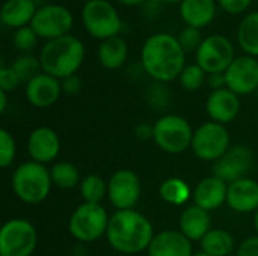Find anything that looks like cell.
<instances>
[{"instance_id": "6da1fadb", "label": "cell", "mask_w": 258, "mask_h": 256, "mask_svg": "<svg viewBox=\"0 0 258 256\" xmlns=\"http://www.w3.org/2000/svg\"><path fill=\"white\" fill-rule=\"evenodd\" d=\"M144 71L157 83H168L180 77L186 66V51L177 36L157 32L148 36L141 50Z\"/></svg>"}, {"instance_id": "7a4b0ae2", "label": "cell", "mask_w": 258, "mask_h": 256, "mask_svg": "<svg viewBox=\"0 0 258 256\" xmlns=\"http://www.w3.org/2000/svg\"><path fill=\"white\" fill-rule=\"evenodd\" d=\"M109 244L119 253L136 255L148 250L154 229L151 222L136 210H119L110 216L107 232Z\"/></svg>"}, {"instance_id": "3957f363", "label": "cell", "mask_w": 258, "mask_h": 256, "mask_svg": "<svg viewBox=\"0 0 258 256\" xmlns=\"http://www.w3.org/2000/svg\"><path fill=\"white\" fill-rule=\"evenodd\" d=\"M85 44L74 35H65L47 41L39 51L42 72L59 80L77 74L85 60Z\"/></svg>"}, {"instance_id": "277c9868", "label": "cell", "mask_w": 258, "mask_h": 256, "mask_svg": "<svg viewBox=\"0 0 258 256\" xmlns=\"http://www.w3.org/2000/svg\"><path fill=\"white\" fill-rule=\"evenodd\" d=\"M53 181L45 164L33 160L20 164L12 175V190L26 204H39L47 199Z\"/></svg>"}, {"instance_id": "5b68a950", "label": "cell", "mask_w": 258, "mask_h": 256, "mask_svg": "<svg viewBox=\"0 0 258 256\" xmlns=\"http://www.w3.org/2000/svg\"><path fill=\"white\" fill-rule=\"evenodd\" d=\"M80 20L85 30L100 41L118 36L122 27L121 17L109 0H91L83 3Z\"/></svg>"}, {"instance_id": "8992f818", "label": "cell", "mask_w": 258, "mask_h": 256, "mask_svg": "<svg viewBox=\"0 0 258 256\" xmlns=\"http://www.w3.org/2000/svg\"><path fill=\"white\" fill-rule=\"evenodd\" d=\"M194 133L190 124L178 115H165L153 125V140L169 154H180L190 148Z\"/></svg>"}, {"instance_id": "52a82bcc", "label": "cell", "mask_w": 258, "mask_h": 256, "mask_svg": "<svg viewBox=\"0 0 258 256\" xmlns=\"http://www.w3.org/2000/svg\"><path fill=\"white\" fill-rule=\"evenodd\" d=\"M110 217L100 204L83 202L76 208L68 222L70 234L83 243H92L107 232Z\"/></svg>"}, {"instance_id": "ba28073f", "label": "cell", "mask_w": 258, "mask_h": 256, "mask_svg": "<svg viewBox=\"0 0 258 256\" xmlns=\"http://www.w3.org/2000/svg\"><path fill=\"white\" fill-rule=\"evenodd\" d=\"M38 244L35 226L24 219L8 220L0 231V256H30Z\"/></svg>"}, {"instance_id": "9c48e42d", "label": "cell", "mask_w": 258, "mask_h": 256, "mask_svg": "<svg viewBox=\"0 0 258 256\" xmlns=\"http://www.w3.org/2000/svg\"><path fill=\"white\" fill-rule=\"evenodd\" d=\"M236 50L233 42L219 33L204 38L198 51L195 53V63H198L209 74L225 72L236 59Z\"/></svg>"}, {"instance_id": "30bf717a", "label": "cell", "mask_w": 258, "mask_h": 256, "mask_svg": "<svg viewBox=\"0 0 258 256\" xmlns=\"http://www.w3.org/2000/svg\"><path fill=\"white\" fill-rule=\"evenodd\" d=\"M74 26L73 12L59 3H47L38 8L30 27L42 39H56L70 35Z\"/></svg>"}, {"instance_id": "8fae6325", "label": "cell", "mask_w": 258, "mask_h": 256, "mask_svg": "<svg viewBox=\"0 0 258 256\" xmlns=\"http://www.w3.org/2000/svg\"><path fill=\"white\" fill-rule=\"evenodd\" d=\"M190 148L200 160L215 163L230 149V133L222 124L206 122L195 130Z\"/></svg>"}, {"instance_id": "7c38bea8", "label": "cell", "mask_w": 258, "mask_h": 256, "mask_svg": "<svg viewBox=\"0 0 258 256\" xmlns=\"http://www.w3.org/2000/svg\"><path fill=\"white\" fill-rule=\"evenodd\" d=\"M141 180L130 169L116 170L107 183V196L112 207L119 210H133L141 198Z\"/></svg>"}, {"instance_id": "4fadbf2b", "label": "cell", "mask_w": 258, "mask_h": 256, "mask_svg": "<svg viewBox=\"0 0 258 256\" xmlns=\"http://www.w3.org/2000/svg\"><path fill=\"white\" fill-rule=\"evenodd\" d=\"M254 163V154L248 146H231L218 161L213 164V177L231 184L237 180L246 178Z\"/></svg>"}, {"instance_id": "5bb4252c", "label": "cell", "mask_w": 258, "mask_h": 256, "mask_svg": "<svg viewBox=\"0 0 258 256\" xmlns=\"http://www.w3.org/2000/svg\"><path fill=\"white\" fill-rule=\"evenodd\" d=\"M225 83L230 91L240 95H249L258 89V59L243 54L237 56L228 66Z\"/></svg>"}, {"instance_id": "9a60e30c", "label": "cell", "mask_w": 258, "mask_h": 256, "mask_svg": "<svg viewBox=\"0 0 258 256\" xmlns=\"http://www.w3.org/2000/svg\"><path fill=\"white\" fill-rule=\"evenodd\" d=\"M27 151L33 161L41 164L51 163L60 152V139L53 128L38 127L29 134Z\"/></svg>"}, {"instance_id": "2e32d148", "label": "cell", "mask_w": 258, "mask_h": 256, "mask_svg": "<svg viewBox=\"0 0 258 256\" xmlns=\"http://www.w3.org/2000/svg\"><path fill=\"white\" fill-rule=\"evenodd\" d=\"M240 97L230 91L228 88H222L213 91L206 103V110L213 122L218 124H230L233 122L240 112Z\"/></svg>"}, {"instance_id": "e0dca14e", "label": "cell", "mask_w": 258, "mask_h": 256, "mask_svg": "<svg viewBox=\"0 0 258 256\" xmlns=\"http://www.w3.org/2000/svg\"><path fill=\"white\" fill-rule=\"evenodd\" d=\"M60 80L45 72L38 74L26 84V98L33 107L38 109H47L53 106L60 98Z\"/></svg>"}, {"instance_id": "ac0fdd59", "label": "cell", "mask_w": 258, "mask_h": 256, "mask_svg": "<svg viewBox=\"0 0 258 256\" xmlns=\"http://www.w3.org/2000/svg\"><path fill=\"white\" fill-rule=\"evenodd\" d=\"M227 204L236 213H255L258 210V183L242 178L228 184Z\"/></svg>"}, {"instance_id": "d6986e66", "label": "cell", "mask_w": 258, "mask_h": 256, "mask_svg": "<svg viewBox=\"0 0 258 256\" xmlns=\"http://www.w3.org/2000/svg\"><path fill=\"white\" fill-rule=\"evenodd\" d=\"M227 193H228V184L216 177H209L201 180L194 193V204L201 207L206 211H213L222 207L224 202H227Z\"/></svg>"}, {"instance_id": "ffe728a7", "label": "cell", "mask_w": 258, "mask_h": 256, "mask_svg": "<svg viewBox=\"0 0 258 256\" xmlns=\"http://www.w3.org/2000/svg\"><path fill=\"white\" fill-rule=\"evenodd\" d=\"M150 256H194L192 241L180 231H162L154 235L150 247Z\"/></svg>"}, {"instance_id": "44dd1931", "label": "cell", "mask_w": 258, "mask_h": 256, "mask_svg": "<svg viewBox=\"0 0 258 256\" xmlns=\"http://www.w3.org/2000/svg\"><path fill=\"white\" fill-rule=\"evenodd\" d=\"M218 0H183L180 3V17L186 26L203 29L216 17Z\"/></svg>"}, {"instance_id": "7402d4cb", "label": "cell", "mask_w": 258, "mask_h": 256, "mask_svg": "<svg viewBox=\"0 0 258 256\" xmlns=\"http://www.w3.org/2000/svg\"><path fill=\"white\" fill-rule=\"evenodd\" d=\"M210 213L198 205H192L183 210L180 216V232L190 241H201L204 235L212 229Z\"/></svg>"}, {"instance_id": "603a6c76", "label": "cell", "mask_w": 258, "mask_h": 256, "mask_svg": "<svg viewBox=\"0 0 258 256\" xmlns=\"http://www.w3.org/2000/svg\"><path fill=\"white\" fill-rule=\"evenodd\" d=\"M38 8L30 0H6L2 6V23L11 29H21L30 26Z\"/></svg>"}, {"instance_id": "cb8c5ba5", "label": "cell", "mask_w": 258, "mask_h": 256, "mask_svg": "<svg viewBox=\"0 0 258 256\" xmlns=\"http://www.w3.org/2000/svg\"><path fill=\"white\" fill-rule=\"evenodd\" d=\"M127 56H128L127 42L119 35L101 41L97 50V57L100 65L110 71L119 69L127 62Z\"/></svg>"}, {"instance_id": "d4e9b609", "label": "cell", "mask_w": 258, "mask_h": 256, "mask_svg": "<svg viewBox=\"0 0 258 256\" xmlns=\"http://www.w3.org/2000/svg\"><path fill=\"white\" fill-rule=\"evenodd\" d=\"M236 38L245 54L258 57V11L249 12L240 20Z\"/></svg>"}, {"instance_id": "484cf974", "label": "cell", "mask_w": 258, "mask_h": 256, "mask_svg": "<svg viewBox=\"0 0 258 256\" xmlns=\"http://www.w3.org/2000/svg\"><path fill=\"white\" fill-rule=\"evenodd\" d=\"M200 244L203 252L212 256H228L236 247L234 237L225 229H210Z\"/></svg>"}, {"instance_id": "4316f807", "label": "cell", "mask_w": 258, "mask_h": 256, "mask_svg": "<svg viewBox=\"0 0 258 256\" xmlns=\"http://www.w3.org/2000/svg\"><path fill=\"white\" fill-rule=\"evenodd\" d=\"M159 193H160V198L165 202H168L169 205H174V207L184 205L192 196L187 183L183 181L181 178H168V180H165L160 184Z\"/></svg>"}, {"instance_id": "83f0119b", "label": "cell", "mask_w": 258, "mask_h": 256, "mask_svg": "<svg viewBox=\"0 0 258 256\" xmlns=\"http://www.w3.org/2000/svg\"><path fill=\"white\" fill-rule=\"evenodd\" d=\"M50 177H51L53 186L63 189V190L74 189L76 186H80L82 183L79 169L70 161H57L50 169Z\"/></svg>"}, {"instance_id": "f1b7e54d", "label": "cell", "mask_w": 258, "mask_h": 256, "mask_svg": "<svg viewBox=\"0 0 258 256\" xmlns=\"http://www.w3.org/2000/svg\"><path fill=\"white\" fill-rule=\"evenodd\" d=\"M80 195L83 202L100 204L107 195V183L98 175H88L80 183Z\"/></svg>"}, {"instance_id": "f546056e", "label": "cell", "mask_w": 258, "mask_h": 256, "mask_svg": "<svg viewBox=\"0 0 258 256\" xmlns=\"http://www.w3.org/2000/svg\"><path fill=\"white\" fill-rule=\"evenodd\" d=\"M12 71L18 75L21 83H29L32 78H35L38 74L42 72L39 57H35L32 54H23L18 56L12 63H11Z\"/></svg>"}, {"instance_id": "4dcf8cb0", "label": "cell", "mask_w": 258, "mask_h": 256, "mask_svg": "<svg viewBox=\"0 0 258 256\" xmlns=\"http://www.w3.org/2000/svg\"><path fill=\"white\" fill-rule=\"evenodd\" d=\"M181 86L186 89V91H198L207 80V72L198 65V63H190V65H186L184 69L181 71L180 77H178Z\"/></svg>"}, {"instance_id": "1f68e13d", "label": "cell", "mask_w": 258, "mask_h": 256, "mask_svg": "<svg viewBox=\"0 0 258 256\" xmlns=\"http://www.w3.org/2000/svg\"><path fill=\"white\" fill-rule=\"evenodd\" d=\"M177 39L180 42V45L183 47V50L187 53H197L200 45L203 44L204 38L201 35V29L197 27H190V26H184L180 33L177 35Z\"/></svg>"}, {"instance_id": "d6a6232c", "label": "cell", "mask_w": 258, "mask_h": 256, "mask_svg": "<svg viewBox=\"0 0 258 256\" xmlns=\"http://www.w3.org/2000/svg\"><path fill=\"white\" fill-rule=\"evenodd\" d=\"M38 35L35 33V30L30 27V26H26V27H21V29H17L14 32V45L17 50L23 51V53H27V51H32L35 47H36V42H38Z\"/></svg>"}, {"instance_id": "836d02e7", "label": "cell", "mask_w": 258, "mask_h": 256, "mask_svg": "<svg viewBox=\"0 0 258 256\" xmlns=\"http://www.w3.org/2000/svg\"><path fill=\"white\" fill-rule=\"evenodd\" d=\"M15 140L8 130H0V166L9 167L15 158Z\"/></svg>"}, {"instance_id": "e575fe53", "label": "cell", "mask_w": 258, "mask_h": 256, "mask_svg": "<svg viewBox=\"0 0 258 256\" xmlns=\"http://www.w3.org/2000/svg\"><path fill=\"white\" fill-rule=\"evenodd\" d=\"M18 84H21L18 75L12 71L11 66H2L0 69V91L5 92H11L15 91L18 88Z\"/></svg>"}, {"instance_id": "d590c367", "label": "cell", "mask_w": 258, "mask_h": 256, "mask_svg": "<svg viewBox=\"0 0 258 256\" xmlns=\"http://www.w3.org/2000/svg\"><path fill=\"white\" fill-rule=\"evenodd\" d=\"M254 0H218V5L222 11L231 15H239L243 14L245 11L249 9Z\"/></svg>"}, {"instance_id": "8d00e7d4", "label": "cell", "mask_w": 258, "mask_h": 256, "mask_svg": "<svg viewBox=\"0 0 258 256\" xmlns=\"http://www.w3.org/2000/svg\"><path fill=\"white\" fill-rule=\"evenodd\" d=\"M60 84H62V92H65L68 95H77L82 89V80L77 74L62 78Z\"/></svg>"}, {"instance_id": "74e56055", "label": "cell", "mask_w": 258, "mask_h": 256, "mask_svg": "<svg viewBox=\"0 0 258 256\" xmlns=\"http://www.w3.org/2000/svg\"><path fill=\"white\" fill-rule=\"evenodd\" d=\"M236 256H258V235L248 237L237 247Z\"/></svg>"}, {"instance_id": "f35d334b", "label": "cell", "mask_w": 258, "mask_h": 256, "mask_svg": "<svg viewBox=\"0 0 258 256\" xmlns=\"http://www.w3.org/2000/svg\"><path fill=\"white\" fill-rule=\"evenodd\" d=\"M207 83H209V86H210L213 91L227 88L225 74H224V72H219V74H209V75H207Z\"/></svg>"}, {"instance_id": "ab89813d", "label": "cell", "mask_w": 258, "mask_h": 256, "mask_svg": "<svg viewBox=\"0 0 258 256\" xmlns=\"http://www.w3.org/2000/svg\"><path fill=\"white\" fill-rule=\"evenodd\" d=\"M116 2L124 6H139V5L145 3L147 0H116Z\"/></svg>"}, {"instance_id": "60d3db41", "label": "cell", "mask_w": 258, "mask_h": 256, "mask_svg": "<svg viewBox=\"0 0 258 256\" xmlns=\"http://www.w3.org/2000/svg\"><path fill=\"white\" fill-rule=\"evenodd\" d=\"M8 92L5 91H0V112H5L6 110V103H8V97H6Z\"/></svg>"}, {"instance_id": "b9f144b4", "label": "cell", "mask_w": 258, "mask_h": 256, "mask_svg": "<svg viewBox=\"0 0 258 256\" xmlns=\"http://www.w3.org/2000/svg\"><path fill=\"white\" fill-rule=\"evenodd\" d=\"M254 226H255V231H257L258 234V210L255 211V214H254Z\"/></svg>"}, {"instance_id": "7bdbcfd3", "label": "cell", "mask_w": 258, "mask_h": 256, "mask_svg": "<svg viewBox=\"0 0 258 256\" xmlns=\"http://www.w3.org/2000/svg\"><path fill=\"white\" fill-rule=\"evenodd\" d=\"M162 2H165V3H172V5H174V3H181L183 0H162Z\"/></svg>"}, {"instance_id": "ee69618b", "label": "cell", "mask_w": 258, "mask_h": 256, "mask_svg": "<svg viewBox=\"0 0 258 256\" xmlns=\"http://www.w3.org/2000/svg\"><path fill=\"white\" fill-rule=\"evenodd\" d=\"M194 256H212V255H209V253H206V252H197V253H194Z\"/></svg>"}, {"instance_id": "f6af8a7d", "label": "cell", "mask_w": 258, "mask_h": 256, "mask_svg": "<svg viewBox=\"0 0 258 256\" xmlns=\"http://www.w3.org/2000/svg\"><path fill=\"white\" fill-rule=\"evenodd\" d=\"M48 2H50V3H57L59 0H48Z\"/></svg>"}, {"instance_id": "bcb514c9", "label": "cell", "mask_w": 258, "mask_h": 256, "mask_svg": "<svg viewBox=\"0 0 258 256\" xmlns=\"http://www.w3.org/2000/svg\"><path fill=\"white\" fill-rule=\"evenodd\" d=\"M83 3H88V2H91V0H82Z\"/></svg>"}, {"instance_id": "7dc6e473", "label": "cell", "mask_w": 258, "mask_h": 256, "mask_svg": "<svg viewBox=\"0 0 258 256\" xmlns=\"http://www.w3.org/2000/svg\"><path fill=\"white\" fill-rule=\"evenodd\" d=\"M255 94H257V97H258V89H257V92H255Z\"/></svg>"}, {"instance_id": "c3c4849f", "label": "cell", "mask_w": 258, "mask_h": 256, "mask_svg": "<svg viewBox=\"0 0 258 256\" xmlns=\"http://www.w3.org/2000/svg\"><path fill=\"white\" fill-rule=\"evenodd\" d=\"M30 2H36V0H30Z\"/></svg>"}]
</instances>
